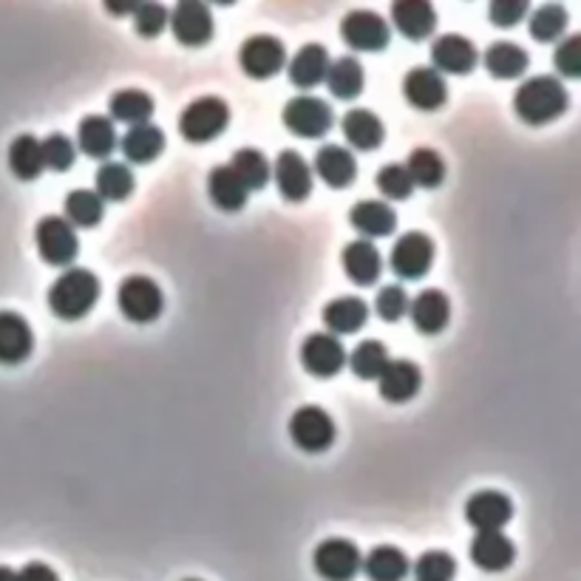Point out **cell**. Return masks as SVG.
<instances>
[{"label": "cell", "instance_id": "cell-41", "mask_svg": "<svg viewBox=\"0 0 581 581\" xmlns=\"http://www.w3.org/2000/svg\"><path fill=\"white\" fill-rule=\"evenodd\" d=\"M349 366L361 381H377L388 366V349L381 341H363L349 357Z\"/></svg>", "mask_w": 581, "mask_h": 581}, {"label": "cell", "instance_id": "cell-9", "mask_svg": "<svg viewBox=\"0 0 581 581\" xmlns=\"http://www.w3.org/2000/svg\"><path fill=\"white\" fill-rule=\"evenodd\" d=\"M238 63L253 80H269L273 75L284 69L287 63V49L278 38L269 35H256V38L244 40L242 51H238Z\"/></svg>", "mask_w": 581, "mask_h": 581}, {"label": "cell", "instance_id": "cell-44", "mask_svg": "<svg viewBox=\"0 0 581 581\" xmlns=\"http://www.w3.org/2000/svg\"><path fill=\"white\" fill-rule=\"evenodd\" d=\"M414 575H417V581H451L456 575V562L443 550H432V553H423L417 559Z\"/></svg>", "mask_w": 581, "mask_h": 581}, {"label": "cell", "instance_id": "cell-31", "mask_svg": "<svg viewBox=\"0 0 581 581\" xmlns=\"http://www.w3.org/2000/svg\"><path fill=\"white\" fill-rule=\"evenodd\" d=\"M329 71V55L321 43H307L289 63V80L298 88H315L326 80Z\"/></svg>", "mask_w": 581, "mask_h": 581}, {"label": "cell", "instance_id": "cell-17", "mask_svg": "<svg viewBox=\"0 0 581 581\" xmlns=\"http://www.w3.org/2000/svg\"><path fill=\"white\" fill-rule=\"evenodd\" d=\"M408 315L420 335H440L451 321V301L443 289H423L408 301Z\"/></svg>", "mask_w": 581, "mask_h": 581}, {"label": "cell", "instance_id": "cell-12", "mask_svg": "<svg viewBox=\"0 0 581 581\" xmlns=\"http://www.w3.org/2000/svg\"><path fill=\"white\" fill-rule=\"evenodd\" d=\"M301 363L315 377H335L346 366V349L329 332H315L301 346Z\"/></svg>", "mask_w": 581, "mask_h": 581}, {"label": "cell", "instance_id": "cell-46", "mask_svg": "<svg viewBox=\"0 0 581 581\" xmlns=\"http://www.w3.org/2000/svg\"><path fill=\"white\" fill-rule=\"evenodd\" d=\"M375 309L383 321H388V324H392V321H401L403 315L408 313L406 289L397 287V284H388V287H383L381 293H377Z\"/></svg>", "mask_w": 581, "mask_h": 581}, {"label": "cell", "instance_id": "cell-3", "mask_svg": "<svg viewBox=\"0 0 581 581\" xmlns=\"http://www.w3.org/2000/svg\"><path fill=\"white\" fill-rule=\"evenodd\" d=\"M230 122V108L219 97H201V100L190 102L179 117V134L188 142H213L216 137H221Z\"/></svg>", "mask_w": 581, "mask_h": 581}, {"label": "cell", "instance_id": "cell-18", "mask_svg": "<svg viewBox=\"0 0 581 581\" xmlns=\"http://www.w3.org/2000/svg\"><path fill=\"white\" fill-rule=\"evenodd\" d=\"M513 502L500 491H480L465 502V519L476 531H500L511 522Z\"/></svg>", "mask_w": 581, "mask_h": 581}, {"label": "cell", "instance_id": "cell-28", "mask_svg": "<svg viewBox=\"0 0 581 581\" xmlns=\"http://www.w3.org/2000/svg\"><path fill=\"white\" fill-rule=\"evenodd\" d=\"M366 318H370L366 301L352 298V295L329 301L324 307V324L329 329V335H355L357 329H363Z\"/></svg>", "mask_w": 581, "mask_h": 581}, {"label": "cell", "instance_id": "cell-26", "mask_svg": "<svg viewBox=\"0 0 581 581\" xmlns=\"http://www.w3.org/2000/svg\"><path fill=\"white\" fill-rule=\"evenodd\" d=\"M77 145L91 159L111 157L114 148H117V131H114L111 119L100 117V114L82 119L80 128H77Z\"/></svg>", "mask_w": 581, "mask_h": 581}, {"label": "cell", "instance_id": "cell-34", "mask_svg": "<svg viewBox=\"0 0 581 581\" xmlns=\"http://www.w3.org/2000/svg\"><path fill=\"white\" fill-rule=\"evenodd\" d=\"M9 170L23 181H32L43 174V150L32 134H20L9 145Z\"/></svg>", "mask_w": 581, "mask_h": 581}, {"label": "cell", "instance_id": "cell-8", "mask_svg": "<svg viewBox=\"0 0 581 581\" xmlns=\"http://www.w3.org/2000/svg\"><path fill=\"white\" fill-rule=\"evenodd\" d=\"M35 242H38L40 256L49 264H55V267H69L77 258V250H80L75 227L66 219H60V216L40 219L38 230H35Z\"/></svg>", "mask_w": 581, "mask_h": 581}, {"label": "cell", "instance_id": "cell-39", "mask_svg": "<svg viewBox=\"0 0 581 581\" xmlns=\"http://www.w3.org/2000/svg\"><path fill=\"white\" fill-rule=\"evenodd\" d=\"M408 176H412L414 185L420 188H440L445 179V163L437 150L432 148H417L412 150V157L406 163Z\"/></svg>", "mask_w": 581, "mask_h": 581}, {"label": "cell", "instance_id": "cell-22", "mask_svg": "<svg viewBox=\"0 0 581 581\" xmlns=\"http://www.w3.org/2000/svg\"><path fill=\"white\" fill-rule=\"evenodd\" d=\"M381 381V394L383 401L388 403H408L414 394L420 392V383H423V372H420L417 363L412 361H388V366L383 370Z\"/></svg>", "mask_w": 581, "mask_h": 581}, {"label": "cell", "instance_id": "cell-36", "mask_svg": "<svg viewBox=\"0 0 581 581\" xmlns=\"http://www.w3.org/2000/svg\"><path fill=\"white\" fill-rule=\"evenodd\" d=\"M111 108V117L119 122H131V126H145L154 114V100L150 95L139 91V88H122L108 102Z\"/></svg>", "mask_w": 581, "mask_h": 581}, {"label": "cell", "instance_id": "cell-38", "mask_svg": "<svg viewBox=\"0 0 581 581\" xmlns=\"http://www.w3.org/2000/svg\"><path fill=\"white\" fill-rule=\"evenodd\" d=\"M134 174L122 163H106L97 170V196L106 201H122L134 194Z\"/></svg>", "mask_w": 581, "mask_h": 581}, {"label": "cell", "instance_id": "cell-6", "mask_svg": "<svg viewBox=\"0 0 581 581\" xmlns=\"http://www.w3.org/2000/svg\"><path fill=\"white\" fill-rule=\"evenodd\" d=\"M289 437L307 454H321L335 443V423L321 406H301L289 420Z\"/></svg>", "mask_w": 581, "mask_h": 581}, {"label": "cell", "instance_id": "cell-27", "mask_svg": "<svg viewBox=\"0 0 581 581\" xmlns=\"http://www.w3.org/2000/svg\"><path fill=\"white\" fill-rule=\"evenodd\" d=\"M341 126H344L346 142L355 145L357 150L381 148L383 137H386V128H383L381 117L372 114L370 108H352V111H346Z\"/></svg>", "mask_w": 581, "mask_h": 581}, {"label": "cell", "instance_id": "cell-29", "mask_svg": "<svg viewBox=\"0 0 581 581\" xmlns=\"http://www.w3.org/2000/svg\"><path fill=\"white\" fill-rule=\"evenodd\" d=\"M363 573L370 575V581H403L412 570L406 553L392 544H377L370 550V557L361 562Z\"/></svg>", "mask_w": 581, "mask_h": 581}, {"label": "cell", "instance_id": "cell-40", "mask_svg": "<svg viewBox=\"0 0 581 581\" xmlns=\"http://www.w3.org/2000/svg\"><path fill=\"white\" fill-rule=\"evenodd\" d=\"M102 199L95 190H71L66 196V216H69V225L77 227H95L102 221Z\"/></svg>", "mask_w": 581, "mask_h": 581}, {"label": "cell", "instance_id": "cell-7", "mask_svg": "<svg viewBox=\"0 0 581 581\" xmlns=\"http://www.w3.org/2000/svg\"><path fill=\"white\" fill-rule=\"evenodd\" d=\"M361 550L349 539H326L315 548V573L324 581H352L361 570Z\"/></svg>", "mask_w": 581, "mask_h": 581}, {"label": "cell", "instance_id": "cell-42", "mask_svg": "<svg viewBox=\"0 0 581 581\" xmlns=\"http://www.w3.org/2000/svg\"><path fill=\"white\" fill-rule=\"evenodd\" d=\"M564 26H568V12L557 3H548V7L536 9V14L531 18V38L536 43H553L562 38Z\"/></svg>", "mask_w": 581, "mask_h": 581}, {"label": "cell", "instance_id": "cell-20", "mask_svg": "<svg viewBox=\"0 0 581 581\" xmlns=\"http://www.w3.org/2000/svg\"><path fill=\"white\" fill-rule=\"evenodd\" d=\"M513 559H516V548L502 531H480L471 542V562L488 573L511 568Z\"/></svg>", "mask_w": 581, "mask_h": 581}, {"label": "cell", "instance_id": "cell-21", "mask_svg": "<svg viewBox=\"0 0 581 581\" xmlns=\"http://www.w3.org/2000/svg\"><path fill=\"white\" fill-rule=\"evenodd\" d=\"M392 20L397 26V32L414 40V43L432 38L434 29H437V12H434L432 3H423V0H397L392 7Z\"/></svg>", "mask_w": 581, "mask_h": 581}, {"label": "cell", "instance_id": "cell-24", "mask_svg": "<svg viewBox=\"0 0 581 581\" xmlns=\"http://www.w3.org/2000/svg\"><path fill=\"white\" fill-rule=\"evenodd\" d=\"M315 170L329 188H349L357 176V163L352 150L341 148V145H324L315 154Z\"/></svg>", "mask_w": 581, "mask_h": 581}, {"label": "cell", "instance_id": "cell-35", "mask_svg": "<svg viewBox=\"0 0 581 581\" xmlns=\"http://www.w3.org/2000/svg\"><path fill=\"white\" fill-rule=\"evenodd\" d=\"M363 66L357 63L355 57H341L335 63H329L326 71V86H329L332 97L338 100H355L363 91Z\"/></svg>", "mask_w": 581, "mask_h": 581}, {"label": "cell", "instance_id": "cell-49", "mask_svg": "<svg viewBox=\"0 0 581 581\" xmlns=\"http://www.w3.org/2000/svg\"><path fill=\"white\" fill-rule=\"evenodd\" d=\"M525 14H528L525 0H494V3L488 7V18H491V23L502 26V29L516 26Z\"/></svg>", "mask_w": 581, "mask_h": 581}, {"label": "cell", "instance_id": "cell-50", "mask_svg": "<svg viewBox=\"0 0 581 581\" xmlns=\"http://www.w3.org/2000/svg\"><path fill=\"white\" fill-rule=\"evenodd\" d=\"M18 581H60L57 579L55 570L43 562H29L23 570L18 573Z\"/></svg>", "mask_w": 581, "mask_h": 581}, {"label": "cell", "instance_id": "cell-43", "mask_svg": "<svg viewBox=\"0 0 581 581\" xmlns=\"http://www.w3.org/2000/svg\"><path fill=\"white\" fill-rule=\"evenodd\" d=\"M40 150H43V168L57 170V174H66V170L75 165L77 159V148L66 134H51L40 142Z\"/></svg>", "mask_w": 581, "mask_h": 581}, {"label": "cell", "instance_id": "cell-52", "mask_svg": "<svg viewBox=\"0 0 581 581\" xmlns=\"http://www.w3.org/2000/svg\"><path fill=\"white\" fill-rule=\"evenodd\" d=\"M185 581H196V579H185Z\"/></svg>", "mask_w": 581, "mask_h": 581}, {"label": "cell", "instance_id": "cell-4", "mask_svg": "<svg viewBox=\"0 0 581 581\" xmlns=\"http://www.w3.org/2000/svg\"><path fill=\"white\" fill-rule=\"evenodd\" d=\"M119 313L134 324H150L157 321L165 309V295L157 282H150L145 275H131L119 284L117 289Z\"/></svg>", "mask_w": 581, "mask_h": 581}, {"label": "cell", "instance_id": "cell-2", "mask_svg": "<svg viewBox=\"0 0 581 581\" xmlns=\"http://www.w3.org/2000/svg\"><path fill=\"white\" fill-rule=\"evenodd\" d=\"M513 108L528 126H544V122L568 111V88L557 77H531L519 86Z\"/></svg>", "mask_w": 581, "mask_h": 581}, {"label": "cell", "instance_id": "cell-37", "mask_svg": "<svg viewBox=\"0 0 581 581\" xmlns=\"http://www.w3.org/2000/svg\"><path fill=\"white\" fill-rule=\"evenodd\" d=\"M230 170L238 176V181H242L244 188H247V194H250V190L267 188L269 163L262 150H256V148L236 150V154H233Z\"/></svg>", "mask_w": 581, "mask_h": 581}, {"label": "cell", "instance_id": "cell-16", "mask_svg": "<svg viewBox=\"0 0 581 581\" xmlns=\"http://www.w3.org/2000/svg\"><path fill=\"white\" fill-rule=\"evenodd\" d=\"M170 29H174V38L181 46H205L213 40V14L205 3H179L174 9V18H170Z\"/></svg>", "mask_w": 581, "mask_h": 581}, {"label": "cell", "instance_id": "cell-13", "mask_svg": "<svg viewBox=\"0 0 581 581\" xmlns=\"http://www.w3.org/2000/svg\"><path fill=\"white\" fill-rule=\"evenodd\" d=\"M275 185L287 201H304L313 194V168L298 150H282L275 159Z\"/></svg>", "mask_w": 581, "mask_h": 581}, {"label": "cell", "instance_id": "cell-32", "mask_svg": "<svg viewBox=\"0 0 581 581\" xmlns=\"http://www.w3.org/2000/svg\"><path fill=\"white\" fill-rule=\"evenodd\" d=\"M119 148H122L128 163L148 165L165 150V134L163 128L150 126V122H145V126H134L131 131L122 137V145H119Z\"/></svg>", "mask_w": 581, "mask_h": 581}, {"label": "cell", "instance_id": "cell-11", "mask_svg": "<svg viewBox=\"0 0 581 581\" xmlns=\"http://www.w3.org/2000/svg\"><path fill=\"white\" fill-rule=\"evenodd\" d=\"M434 264V242L423 233H406L392 247V269L403 282H417Z\"/></svg>", "mask_w": 581, "mask_h": 581}, {"label": "cell", "instance_id": "cell-47", "mask_svg": "<svg viewBox=\"0 0 581 581\" xmlns=\"http://www.w3.org/2000/svg\"><path fill=\"white\" fill-rule=\"evenodd\" d=\"M134 14H137V18H134L137 32L142 35V38H157V35H163L165 26H168V9H165L163 3H139Z\"/></svg>", "mask_w": 581, "mask_h": 581}, {"label": "cell", "instance_id": "cell-23", "mask_svg": "<svg viewBox=\"0 0 581 581\" xmlns=\"http://www.w3.org/2000/svg\"><path fill=\"white\" fill-rule=\"evenodd\" d=\"M341 258H344L346 275H349L355 284H361V287H370V284H375L377 278H381L383 258L370 238H357V242L346 244V250Z\"/></svg>", "mask_w": 581, "mask_h": 581}, {"label": "cell", "instance_id": "cell-25", "mask_svg": "<svg viewBox=\"0 0 581 581\" xmlns=\"http://www.w3.org/2000/svg\"><path fill=\"white\" fill-rule=\"evenodd\" d=\"M349 221L355 230H361L363 236L370 238H383L392 236L394 227H397V216H394L392 205L377 199H363L357 201L349 210Z\"/></svg>", "mask_w": 581, "mask_h": 581}, {"label": "cell", "instance_id": "cell-1", "mask_svg": "<svg viewBox=\"0 0 581 581\" xmlns=\"http://www.w3.org/2000/svg\"><path fill=\"white\" fill-rule=\"evenodd\" d=\"M100 298V282L91 269L71 267L51 284L49 289V309L63 321H80L95 309Z\"/></svg>", "mask_w": 581, "mask_h": 581}, {"label": "cell", "instance_id": "cell-10", "mask_svg": "<svg viewBox=\"0 0 581 581\" xmlns=\"http://www.w3.org/2000/svg\"><path fill=\"white\" fill-rule=\"evenodd\" d=\"M341 38L355 51H383L392 40L388 23L375 12L355 9L341 20Z\"/></svg>", "mask_w": 581, "mask_h": 581}, {"label": "cell", "instance_id": "cell-14", "mask_svg": "<svg viewBox=\"0 0 581 581\" xmlns=\"http://www.w3.org/2000/svg\"><path fill=\"white\" fill-rule=\"evenodd\" d=\"M403 95L420 111H437L449 100V86H445V77L440 71L417 66L403 80Z\"/></svg>", "mask_w": 581, "mask_h": 581}, {"label": "cell", "instance_id": "cell-45", "mask_svg": "<svg viewBox=\"0 0 581 581\" xmlns=\"http://www.w3.org/2000/svg\"><path fill=\"white\" fill-rule=\"evenodd\" d=\"M377 188H381L383 196L388 199H408L414 190V181L408 176L406 165H386V168L377 174Z\"/></svg>", "mask_w": 581, "mask_h": 581}, {"label": "cell", "instance_id": "cell-48", "mask_svg": "<svg viewBox=\"0 0 581 581\" xmlns=\"http://www.w3.org/2000/svg\"><path fill=\"white\" fill-rule=\"evenodd\" d=\"M553 63H557V69L562 71L564 77H570V80H575V77L581 75V38L579 35H573V38H568L562 46H559L557 55H553Z\"/></svg>", "mask_w": 581, "mask_h": 581}, {"label": "cell", "instance_id": "cell-33", "mask_svg": "<svg viewBox=\"0 0 581 581\" xmlns=\"http://www.w3.org/2000/svg\"><path fill=\"white\" fill-rule=\"evenodd\" d=\"M528 63H531V60H528V51L516 43H505V40L488 46L485 51V69L494 77H500V80L522 77L528 71Z\"/></svg>", "mask_w": 581, "mask_h": 581}, {"label": "cell", "instance_id": "cell-51", "mask_svg": "<svg viewBox=\"0 0 581 581\" xmlns=\"http://www.w3.org/2000/svg\"><path fill=\"white\" fill-rule=\"evenodd\" d=\"M0 581H18V573H14L12 568H3V564H0Z\"/></svg>", "mask_w": 581, "mask_h": 581}, {"label": "cell", "instance_id": "cell-30", "mask_svg": "<svg viewBox=\"0 0 581 581\" xmlns=\"http://www.w3.org/2000/svg\"><path fill=\"white\" fill-rule=\"evenodd\" d=\"M207 194H210L213 205L225 213H236L247 205V188L233 174L230 165H219V168L210 170V176H207Z\"/></svg>", "mask_w": 581, "mask_h": 581}, {"label": "cell", "instance_id": "cell-5", "mask_svg": "<svg viewBox=\"0 0 581 581\" xmlns=\"http://www.w3.org/2000/svg\"><path fill=\"white\" fill-rule=\"evenodd\" d=\"M282 119L295 137L321 139L332 131L335 114H332L329 102L318 100V97H295L287 102Z\"/></svg>", "mask_w": 581, "mask_h": 581}, {"label": "cell", "instance_id": "cell-19", "mask_svg": "<svg viewBox=\"0 0 581 581\" xmlns=\"http://www.w3.org/2000/svg\"><path fill=\"white\" fill-rule=\"evenodd\" d=\"M432 60L440 75H469L476 69V46L463 35H443L434 40Z\"/></svg>", "mask_w": 581, "mask_h": 581}, {"label": "cell", "instance_id": "cell-15", "mask_svg": "<svg viewBox=\"0 0 581 581\" xmlns=\"http://www.w3.org/2000/svg\"><path fill=\"white\" fill-rule=\"evenodd\" d=\"M35 349L32 326L23 315L18 313H0V363L3 366H18V363L29 361Z\"/></svg>", "mask_w": 581, "mask_h": 581}]
</instances>
